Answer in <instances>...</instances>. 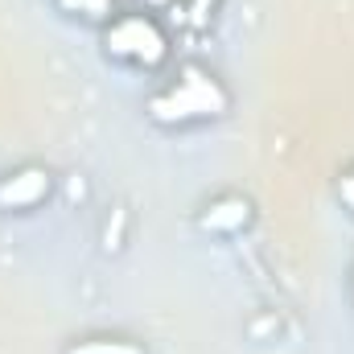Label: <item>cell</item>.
Masks as SVG:
<instances>
[{
    "instance_id": "1",
    "label": "cell",
    "mask_w": 354,
    "mask_h": 354,
    "mask_svg": "<svg viewBox=\"0 0 354 354\" xmlns=\"http://www.w3.org/2000/svg\"><path fill=\"white\" fill-rule=\"evenodd\" d=\"M223 107H227V91L194 66L185 71V79H177V87L153 99L157 120H198V115H218Z\"/></svg>"
},
{
    "instance_id": "4",
    "label": "cell",
    "mask_w": 354,
    "mask_h": 354,
    "mask_svg": "<svg viewBox=\"0 0 354 354\" xmlns=\"http://www.w3.org/2000/svg\"><path fill=\"white\" fill-rule=\"evenodd\" d=\"M243 223H248V202L243 198H223L202 214V227H210V231H235Z\"/></svg>"
},
{
    "instance_id": "7",
    "label": "cell",
    "mask_w": 354,
    "mask_h": 354,
    "mask_svg": "<svg viewBox=\"0 0 354 354\" xmlns=\"http://www.w3.org/2000/svg\"><path fill=\"white\" fill-rule=\"evenodd\" d=\"M189 8H194V21H202V17L214 8V0H189Z\"/></svg>"
},
{
    "instance_id": "5",
    "label": "cell",
    "mask_w": 354,
    "mask_h": 354,
    "mask_svg": "<svg viewBox=\"0 0 354 354\" xmlns=\"http://www.w3.org/2000/svg\"><path fill=\"white\" fill-rule=\"evenodd\" d=\"M66 354H145V351L132 346V342H120V338H95V342H79V346H71Z\"/></svg>"
},
{
    "instance_id": "8",
    "label": "cell",
    "mask_w": 354,
    "mask_h": 354,
    "mask_svg": "<svg viewBox=\"0 0 354 354\" xmlns=\"http://www.w3.org/2000/svg\"><path fill=\"white\" fill-rule=\"evenodd\" d=\"M351 297H354V276H351Z\"/></svg>"
},
{
    "instance_id": "3",
    "label": "cell",
    "mask_w": 354,
    "mask_h": 354,
    "mask_svg": "<svg viewBox=\"0 0 354 354\" xmlns=\"http://www.w3.org/2000/svg\"><path fill=\"white\" fill-rule=\"evenodd\" d=\"M50 194V174L46 169H21V174L0 181V210H29Z\"/></svg>"
},
{
    "instance_id": "2",
    "label": "cell",
    "mask_w": 354,
    "mask_h": 354,
    "mask_svg": "<svg viewBox=\"0 0 354 354\" xmlns=\"http://www.w3.org/2000/svg\"><path fill=\"white\" fill-rule=\"evenodd\" d=\"M107 46H111L120 58H132V62H145V66H153V62L165 54V37H161L157 25L145 21V17H128V21H120V25L111 29Z\"/></svg>"
},
{
    "instance_id": "6",
    "label": "cell",
    "mask_w": 354,
    "mask_h": 354,
    "mask_svg": "<svg viewBox=\"0 0 354 354\" xmlns=\"http://www.w3.org/2000/svg\"><path fill=\"white\" fill-rule=\"evenodd\" d=\"M338 194H342V202H346V206L354 210V169H351L346 177H342V185H338Z\"/></svg>"
}]
</instances>
